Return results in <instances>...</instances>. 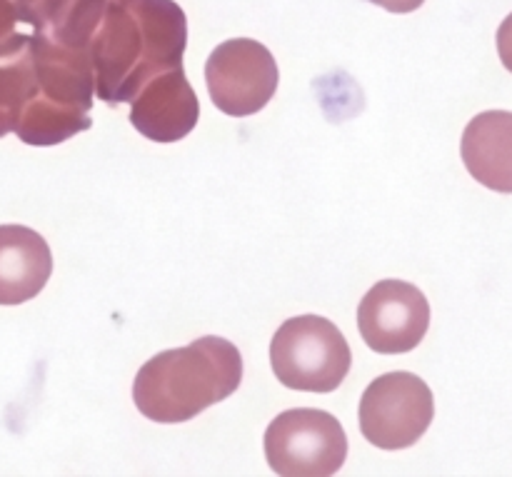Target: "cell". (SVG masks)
Segmentation results:
<instances>
[{"label":"cell","instance_id":"obj_1","mask_svg":"<svg viewBox=\"0 0 512 477\" xmlns=\"http://www.w3.org/2000/svg\"><path fill=\"white\" fill-rule=\"evenodd\" d=\"M188 18L173 0H108L90 40L95 93L130 103L155 75L183 65Z\"/></svg>","mask_w":512,"mask_h":477},{"label":"cell","instance_id":"obj_2","mask_svg":"<svg viewBox=\"0 0 512 477\" xmlns=\"http://www.w3.org/2000/svg\"><path fill=\"white\" fill-rule=\"evenodd\" d=\"M243 383V358L230 340L205 335L185 348L163 350L138 370L135 408L153 423H188Z\"/></svg>","mask_w":512,"mask_h":477},{"label":"cell","instance_id":"obj_3","mask_svg":"<svg viewBox=\"0 0 512 477\" xmlns=\"http://www.w3.org/2000/svg\"><path fill=\"white\" fill-rule=\"evenodd\" d=\"M35 93L13 133L35 148L65 143L93 125L95 75L90 50H73L30 33Z\"/></svg>","mask_w":512,"mask_h":477},{"label":"cell","instance_id":"obj_4","mask_svg":"<svg viewBox=\"0 0 512 477\" xmlns=\"http://www.w3.org/2000/svg\"><path fill=\"white\" fill-rule=\"evenodd\" d=\"M270 365L290 390L333 393L345 383L353 353L345 335L320 315H298L285 320L270 343Z\"/></svg>","mask_w":512,"mask_h":477},{"label":"cell","instance_id":"obj_5","mask_svg":"<svg viewBox=\"0 0 512 477\" xmlns=\"http://www.w3.org/2000/svg\"><path fill=\"white\" fill-rule=\"evenodd\" d=\"M265 458L278 475L328 477L348 458V435L325 410H285L265 430Z\"/></svg>","mask_w":512,"mask_h":477},{"label":"cell","instance_id":"obj_6","mask_svg":"<svg viewBox=\"0 0 512 477\" xmlns=\"http://www.w3.org/2000/svg\"><path fill=\"white\" fill-rule=\"evenodd\" d=\"M433 418V393L413 373L380 375L360 398V433L380 450L415 445L428 433Z\"/></svg>","mask_w":512,"mask_h":477},{"label":"cell","instance_id":"obj_7","mask_svg":"<svg viewBox=\"0 0 512 477\" xmlns=\"http://www.w3.org/2000/svg\"><path fill=\"white\" fill-rule=\"evenodd\" d=\"M205 83L220 113L245 118L260 113L273 100L280 83L278 63L258 40H225L205 63Z\"/></svg>","mask_w":512,"mask_h":477},{"label":"cell","instance_id":"obj_8","mask_svg":"<svg viewBox=\"0 0 512 477\" xmlns=\"http://www.w3.org/2000/svg\"><path fill=\"white\" fill-rule=\"evenodd\" d=\"M358 328L375 353H410L428 333L430 303L415 285L403 280H380L360 300Z\"/></svg>","mask_w":512,"mask_h":477},{"label":"cell","instance_id":"obj_9","mask_svg":"<svg viewBox=\"0 0 512 477\" xmlns=\"http://www.w3.org/2000/svg\"><path fill=\"white\" fill-rule=\"evenodd\" d=\"M200 118V103L183 65L150 78L130 100V123L155 143H178L193 133Z\"/></svg>","mask_w":512,"mask_h":477},{"label":"cell","instance_id":"obj_10","mask_svg":"<svg viewBox=\"0 0 512 477\" xmlns=\"http://www.w3.org/2000/svg\"><path fill=\"white\" fill-rule=\"evenodd\" d=\"M53 273V255L40 233L25 225H0V305L33 300Z\"/></svg>","mask_w":512,"mask_h":477},{"label":"cell","instance_id":"obj_11","mask_svg":"<svg viewBox=\"0 0 512 477\" xmlns=\"http://www.w3.org/2000/svg\"><path fill=\"white\" fill-rule=\"evenodd\" d=\"M460 155L468 173L495 193H512V113L485 110L463 133Z\"/></svg>","mask_w":512,"mask_h":477},{"label":"cell","instance_id":"obj_12","mask_svg":"<svg viewBox=\"0 0 512 477\" xmlns=\"http://www.w3.org/2000/svg\"><path fill=\"white\" fill-rule=\"evenodd\" d=\"M35 93V68L30 38L0 55V138L13 133L25 103Z\"/></svg>","mask_w":512,"mask_h":477},{"label":"cell","instance_id":"obj_13","mask_svg":"<svg viewBox=\"0 0 512 477\" xmlns=\"http://www.w3.org/2000/svg\"><path fill=\"white\" fill-rule=\"evenodd\" d=\"M23 20L18 15L15 0H0V55L18 48L30 38V30H20Z\"/></svg>","mask_w":512,"mask_h":477},{"label":"cell","instance_id":"obj_14","mask_svg":"<svg viewBox=\"0 0 512 477\" xmlns=\"http://www.w3.org/2000/svg\"><path fill=\"white\" fill-rule=\"evenodd\" d=\"M498 55L503 60L505 70L512 73V13L500 23L498 28Z\"/></svg>","mask_w":512,"mask_h":477},{"label":"cell","instance_id":"obj_15","mask_svg":"<svg viewBox=\"0 0 512 477\" xmlns=\"http://www.w3.org/2000/svg\"><path fill=\"white\" fill-rule=\"evenodd\" d=\"M373 3L390 10V13H413V10H418L425 0H373Z\"/></svg>","mask_w":512,"mask_h":477}]
</instances>
